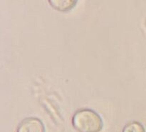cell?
I'll list each match as a JSON object with an SVG mask.
<instances>
[{"label": "cell", "mask_w": 146, "mask_h": 132, "mask_svg": "<svg viewBox=\"0 0 146 132\" xmlns=\"http://www.w3.org/2000/svg\"><path fill=\"white\" fill-rule=\"evenodd\" d=\"M122 132H145V129L141 123L133 121L125 124Z\"/></svg>", "instance_id": "4"}, {"label": "cell", "mask_w": 146, "mask_h": 132, "mask_svg": "<svg viewBox=\"0 0 146 132\" xmlns=\"http://www.w3.org/2000/svg\"><path fill=\"white\" fill-rule=\"evenodd\" d=\"M16 132H46L44 123L36 117H27L19 124Z\"/></svg>", "instance_id": "2"}, {"label": "cell", "mask_w": 146, "mask_h": 132, "mask_svg": "<svg viewBox=\"0 0 146 132\" xmlns=\"http://www.w3.org/2000/svg\"><path fill=\"white\" fill-rule=\"evenodd\" d=\"M72 126L78 132H101L104 121L101 116L91 109H81L74 113Z\"/></svg>", "instance_id": "1"}, {"label": "cell", "mask_w": 146, "mask_h": 132, "mask_svg": "<svg viewBox=\"0 0 146 132\" xmlns=\"http://www.w3.org/2000/svg\"><path fill=\"white\" fill-rule=\"evenodd\" d=\"M78 0H48L49 5L60 12H68L76 7Z\"/></svg>", "instance_id": "3"}]
</instances>
